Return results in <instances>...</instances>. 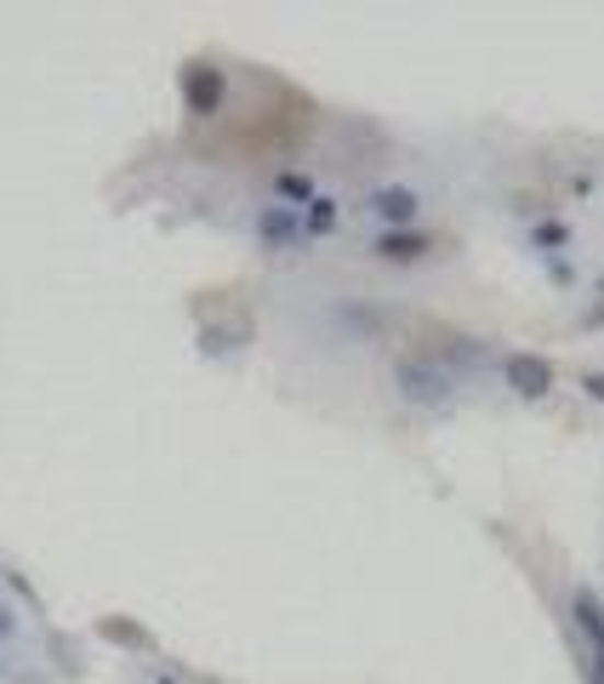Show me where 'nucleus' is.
Returning <instances> with one entry per match:
<instances>
[{
  "label": "nucleus",
  "mask_w": 604,
  "mask_h": 684,
  "mask_svg": "<svg viewBox=\"0 0 604 684\" xmlns=\"http://www.w3.org/2000/svg\"><path fill=\"white\" fill-rule=\"evenodd\" d=\"M394 383H399V394H406V406H422V411L445 406V399L456 394L451 365H440V360H417V354L394 360Z\"/></svg>",
  "instance_id": "f257e3e1"
},
{
  "label": "nucleus",
  "mask_w": 604,
  "mask_h": 684,
  "mask_svg": "<svg viewBox=\"0 0 604 684\" xmlns=\"http://www.w3.org/2000/svg\"><path fill=\"white\" fill-rule=\"evenodd\" d=\"M365 206H371V217H377V228H411L422 217V200L406 183H377L365 194Z\"/></svg>",
  "instance_id": "f03ea898"
},
{
  "label": "nucleus",
  "mask_w": 604,
  "mask_h": 684,
  "mask_svg": "<svg viewBox=\"0 0 604 684\" xmlns=\"http://www.w3.org/2000/svg\"><path fill=\"white\" fill-rule=\"evenodd\" d=\"M183 98H189L194 114H217L223 98H228V75L217 64H189L183 69Z\"/></svg>",
  "instance_id": "7ed1b4c3"
},
{
  "label": "nucleus",
  "mask_w": 604,
  "mask_h": 684,
  "mask_svg": "<svg viewBox=\"0 0 604 684\" xmlns=\"http://www.w3.org/2000/svg\"><path fill=\"white\" fill-rule=\"evenodd\" d=\"M502 377L513 394H525V399H542L554 388V365L548 360H536V354H508L502 360Z\"/></svg>",
  "instance_id": "20e7f679"
},
{
  "label": "nucleus",
  "mask_w": 604,
  "mask_h": 684,
  "mask_svg": "<svg viewBox=\"0 0 604 684\" xmlns=\"http://www.w3.org/2000/svg\"><path fill=\"white\" fill-rule=\"evenodd\" d=\"M371 251L388 256V263H417V256L434 251V240L422 228H383V235H371Z\"/></svg>",
  "instance_id": "39448f33"
},
{
  "label": "nucleus",
  "mask_w": 604,
  "mask_h": 684,
  "mask_svg": "<svg viewBox=\"0 0 604 684\" xmlns=\"http://www.w3.org/2000/svg\"><path fill=\"white\" fill-rule=\"evenodd\" d=\"M274 200H280V212H308L314 200H320V183L308 178V171H274Z\"/></svg>",
  "instance_id": "423d86ee"
},
{
  "label": "nucleus",
  "mask_w": 604,
  "mask_h": 684,
  "mask_svg": "<svg viewBox=\"0 0 604 684\" xmlns=\"http://www.w3.org/2000/svg\"><path fill=\"white\" fill-rule=\"evenodd\" d=\"M257 240H263V246H303V217L274 206V212L257 217Z\"/></svg>",
  "instance_id": "0eeeda50"
},
{
  "label": "nucleus",
  "mask_w": 604,
  "mask_h": 684,
  "mask_svg": "<svg viewBox=\"0 0 604 684\" xmlns=\"http://www.w3.org/2000/svg\"><path fill=\"white\" fill-rule=\"evenodd\" d=\"M570 616H577V627H582V639H588V650L593 656H604V605L582 588L577 598H570Z\"/></svg>",
  "instance_id": "6e6552de"
},
{
  "label": "nucleus",
  "mask_w": 604,
  "mask_h": 684,
  "mask_svg": "<svg viewBox=\"0 0 604 684\" xmlns=\"http://www.w3.org/2000/svg\"><path fill=\"white\" fill-rule=\"evenodd\" d=\"M337 228H342V206L320 194V200L303 212V240H326V235H337Z\"/></svg>",
  "instance_id": "1a4fd4ad"
},
{
  "label": "nucleus",
  "mask_w": 604,
  "mask_h": 684,
  "mask_svg": "<svg viewBox=\"0 0 604 684\" xmlns=\"http://www.w3.org/2000/svg\"><path fill=\"white\" fill-rule=\"evenodd\" d=\"M565 240H570L565 223H536V228H531V246H536V251H554V246H565Z\"/></svg>",
  "instance_id": "9d476101"
},
{
  "label": "nucleus",
  "mask_w": 604,
  "mask_h": 684,
  "mask_svg": "<svg viewBox=\"0 0 604 684\" xmlns=\"http://www.w3.org/2000/svg\"><path fill=\"white\" fill-rule=\"evenodd\" d=\"M7 639H18V622H12L7 605H0V645H7Z\"/></svg>",
  "instance_id": "9b49d317"
},
{
  "label": "nucleus",
  "mask_w": 604,
  "mask_h": 684,
  "mask_svg": "<svg viewBox=\"0 0 604 684\" xmlns=\"http://www.w3.org/2000/svg\"><path fill=\"white\" fill-rule=\"evenodd\" d=\"M588 684H604V656H593V662H588Z\"/></svg>",
  "instance_id": "f8f14e48"
},
{
  "label": "nucleus",
  "mask_w": 604,
  "mask_h": 684,
  "mask_svg": "<svg viewBox=\"0 0 604 684\" xmlns=\"http://www.w3.org/2000/svg\"><path fill=\"white\" fill-rule=\"evenodd\" d=\"M160 684H178V679H160Z\"/></svg>",
  "instance_id": "ddd939ff"
}]
</instances>
